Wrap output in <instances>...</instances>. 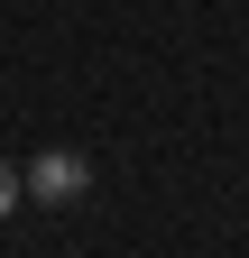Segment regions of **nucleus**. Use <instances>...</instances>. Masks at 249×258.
I'll return each mask as SVG.
<instances>
[{
	"label": "nucleus",
	"instance_id": "f257e3e1",
	"mask_svg": "<svg viewBox=\"0 0 249 258\" xmlns=\"http://www.w3.org/2000/svg\"><path fill=\"white\" fill-rule=\"evenodd\" d=\"M19 194H28V203H46V212H74L83 194H92V157H83V148H46L37 166L19 175Z\"/></svg>",
	"mask_w": 249,
	"mask_h": 258
},
{
	"label": "nucleus",
	"instance_id": "f03ea898",
	"mask_svg": "<svg viewBox=\"0 0 249 258\" xmlns=\"http://www.w3.org/2000/svg\"><path fill=\"white\" fill-rule=\"evenodd\" d=\"M19 203H28V194H19V166H10V157H0V221H10Z\"/></svg>",
	"mask_w": 249,
	"mask_h": 258
}]
</instances>
